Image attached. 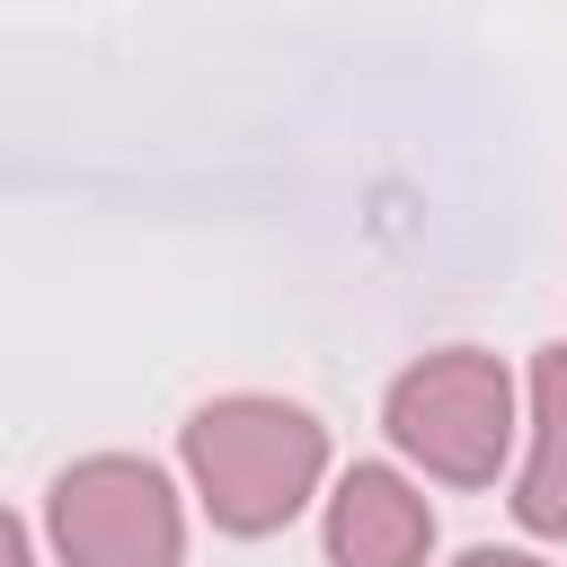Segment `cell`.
Wrapping results in <instances>:
<instances>
[{
  "label": "cell",
  "mask_w": 567,
  "mask_h": 567,
  "mask_svg": "<svg viewBox=\"0 0 567 567\" xmlns=\"http://www.w3.org/2000/svg\"><path fill=\"white\" fill-rule=\"evenodd\" d=\"M177 452H186V478H195L213 532L266 540V532H284L310 505V487L328 470V425L310 408H292V399L230 390V399H213V408L186 416Z\"/></svg>",
  "instance_id": "1"
},
{
  "label": "cell",
  "mask_w": 567,
  "mask_h": 567,
  "mask_svg": "<svg viewBox=\"0 0 567 567\" xmlns=\"http://www.w3.org/2000/svg\"><path fill=\"white\" fill-rule=\"evenodd\" d=\"M381 425L390 443L443 478V487H487L514 452V372L478 346H443V354H416L390 399H381Z\"/></svg>",
  "instance_id": "2"
},
{
  "label": "cell",
  "mask_w": 567,
  "mask_h": 567,
  "mask_svg": "<svg viewBox=\"0 0 567 567\" xmlns=\"http://www.w3.org/2000/svg\"><path fill=\"white\" fill-rule=\"evenodd\" d=\"M44 532L62 567H177L186 558V514L159 461L133 452H89L44 487Z\"/></svg>",
  "instance_id": "3"
},
{
  "label": "cell",
  "mask_w": 567,
  "mask_h": 567,
  "mask_svg": "<svg viewBox=\"0 0 567 567\" xmlns=\"http://www.w3.org/2000/svg\"><path fill=\"white\" fill-rule=\"evenodd\" d=\"M434 549V505L381 470V461H354L328 496V567H425Z\"/></svg>",
  "instance_id": "4"
},
{
  "label": "cell",
  "mask_w": 567,
  "mask_h": 567,
  "mask_svg": "<svg viewBox=\"0 0 567 567\" xmlns=\"http://www.w3.org/2000/svg\"><path fill=\"white\" fill-rule=\"evenodd\" d=\"M532 443H523V478H514V523L540 540H567V346L532 354Z\"/></svg>",
  "instance_id": "5"
},
{
  "label": "cell",
  "mask_w": 567,
  "mask_h": 567,
  "mask_svg": "<svg viewBox=\"0 0 567 567\" xmlns=\"http://www.w3.org/2000/svg\"><path fill=\"white\" fill-rule=\"evenodd\" d=\"M461 567H540V558H523V549H470Z\"/></svg>",
  "instance_id": "6"
}]
</instances>
